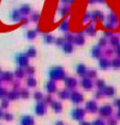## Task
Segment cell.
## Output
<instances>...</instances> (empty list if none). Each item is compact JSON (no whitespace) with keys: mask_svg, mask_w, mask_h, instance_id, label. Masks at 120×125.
<instances>
[{"mask_svg":"<svg viewBox=\"0 0 120 125\" xmlns=\"http://www.w3.org/2000/svg\"><path fill=\"white\" fill-rule=\"evenodd\" d=\"M118 117H120V109H119V111H118Z\"/></svg>","mask_w":120,"mask_h":125,"instance_id":"59","label":"cell"},{"mask_svg":"<svg viewBox=\"0 0 120 125\" xmlns=\"http://www.w3.org/2000/svg\"><path fill=\"white\" fill-rule=\"evenodd\" d=\"M67 29H68V21H63V23L61 24V30L67 31Z\"/></svg>","mask_w":120,"mask_h":125,"instance_id":"38","label":"cell"},{"mask_svg":"<svg viewBox=\"0 0 120 125\" xmlns=\"http://www.w3.org/2000/svg\"><path fill=\"white\" fill-rule=\"evenodd\" d=\"M115 104L120 109V99H119V100H116V101H115Z\"/></svg>","mask_w":120,"mask_h":125,"instance_id":"52","label":"cell"},{"mask_svg":"<svg viewBox=\"0 0 120 125\" xmlns=\"http://www.w3.org/2000/svg\"><path fill=\"white\" fill-rule=\"evenodd\" d=\"M0 72H1V69H0Z\"/></svg>","mask_w":120,"mask_h":125,"instance_id":"61","label":"cell"},{"mask_svg":"<svg viewBox=\"0 0 120 125\" xmlns=\"http://www.w3.org/2000/svg\"><path fill=\"white\" fill-rule=\"evenodd\" d=\"M35 37H36L35 30H29L26 32V39H29V40H33V39H35Z\"/></svg>","mask_w":120,"mask_h":125,"instance_id":"25","label":"cell"},{"mask_svg":"<svg viewBox=\"0 0 120 125\" xmlns=\"http://www.w3.org/2000/svg\"><path fill=\"white\" fill-rule=\"evenodd\" d=\"M5 94H6V91H5V89H2V87L0 86V99H1V97H3V96H5Z\"/></svg>","mask_w":120,"mask_h":125,"instance_id":"47","label":"cell"},{"mask_svg":"<svg viewBox=\"0 0 120 125\" xmlns=\"http://www.w3.org/2000/svg\"><path fill=\"white\" fill-rule=\"evenodd\" d=\"M97 86L99 87V90H100V89H104L105 87V82L103 80H98L97 81Z\"/></svg>","mask_w":120,"mask_h":125,"instance_id":"42","label":"cell"},{"mask_svg":"<svg viewBox=\"0 0 120 125\" xmlns=\"http://www.w3.org/2000/svg\"><path fill=\"white\" fill-rule=\"evenodd\" d=\"M16 60H17V62H18V64L20 65V68H23V66L28 65L29 58L26 57V53H19V54L16 57Z\"/></svg>","mask_w":120,"mask_h":125,"instance_id":"2","label":"cell"},{"mask_svg":"<svg viewBox=\"0 0 120 125\" xmlns=\"http://www.w3.org/2000/svg\"><path fill=\"white\" fill-rule=\"evenodd\" d=\"M116 120L115 118H109V121H108V125H116Z\"/></svg>","mask_w":120,"mask_h":125,"instance_id":"48","label":"cell"},{"mask_svg":"<svg viewBox=\"0 0 120 125\" xmlns=\"http://www.w3.org/2000/svg\"><path fill=\"white\" fill-rule=\"evenodd\" d=\"M92 54L94 55L95 58H99L101 54V51H100V48L97 47V45H95V47L92 48Z\"/></svg>","mask_w":120,"mask_h":125,"instance_id":"20","label":"cell"},{"mask_svg":"<svg viewBox=\"0 0 120 125\" xmlns=\"http://www.w3.org/2000/svg\"><path fill=\"white\" fill-rule=\"evenodd\" d=\"M31 19L34 22H38L39 19H40V13H39V12H34V13L32 14V17H31Z\"/></svg>","mask_w":120,"mask_h":125,"instance_id":"34","label":"cell"},{"mask_svg":"<svg viewBox=\"0 0 120 125\" xmlns=\"http://www.w3.org/2000/svg\"><path fill=\"white\" fill-rule=\"evenodd\" d=\"M79 125H90V124L89 123H87V122H80Z\"/></svg>","mask_w":120,"mask_h":125,"instance_id":"54","label":"cell"},{"mask_svg":"<svg viewBox=\"0 0 120 125\" xmlns=\"http://www.w3.org/2000/svg\"><path fill=\"white\" fill-rule=\"evenodd\" d=\"M86 32H87L88 34L94 35V34H95V28H94L93 26H88L87 29H86Z\"/></svg>","mask_w":120,"mask_h":125,"instance_id":"35","label":"cell"},{"mask_svg":"<svg viewBox=\"0 0 120 125\" xmlns=\"http://www.w3.org/2000/svg\"><path fill=\"white\" fill-rule=\"evenodd\" d=\"M106 28L107 29H113V24L112 23H110V22H108V23H106Z\"/></svg>","mask_w":120,"mask_h":125,"instance_id":"50","label":"cell"},{"mask_svg":"<svg viewBox=\"0 0 120 125\" xmlns=\"http://www.w3.org/2000/svg\"><path fill=\"white\" fill-rule=\"evenodd\" d=\"M85 115V110L80 109V107H75L72 111V117L75 120H82Z\"/></svg>","mask_w":120,"mask_h":125,"instance_id":"3","label":"cell"},{"mask_svg":"<svg viewBox=\"0 0 120 125\" xmlns=\"http://www.w3.org/2000/svg\"><path fill=\"white\" fill-rule=\"evenodd\" d=\"M88 75L92 76V78H96L97 73L95 72V70H92V71H89V72H88Z\"/></svg>","mask_w":120,"mask_h":125,"instance_id":"46","label":"cell"},{"mask_svg":"<svg viewBox=\"0 0 120 125\" xmlns=\"http://www.w3.org/2000/svg\"><path fill=\"white\" fill-rule=\"evenodd\" d=\"M80 84H82L83 87H85L86 90H89V89H92V86H93V82L89 78L83 79V80L80 81Z\"/></svg>","mask_w":120,"mask_h":125,"instance_id":"9","label":"cell"},{"mask_svg":"<svg viewBox=\"0 0 120 125\" xmlns=\"http://www.w3.org/2000/svg\"><path fill=\"white\" fill-rule=\"evenodd\" d=\"M2 117L5 118L6 121H11L12 118H13V115H12V114H10V113H3L2 114Z\"/></svg>","mask_w":120,"mask_h":125,"instance_id":"36","label":"cell"},{"mask_svg":"<svg viewBox=\"0 0 120 125\" xmlns=\"http://www.w3.org/2000/svg\"><path fill=\"white\" fill-rule=\"evenodd\" d=\"M34 97H35V100H42V97H43V94L41 92H39V91H36L35 93H34Z\"/></svg>","mask_w":120,"mask_h":125,"instance_id":"41","label":"cell"},{"mask_svg":"<svg viewBox=\"0 0 120 125\" xmlns=\"http://www.w3.org/2000/svg\"><path fill=\"white\" fill-rule=\"evenodd\" d=\"M12 78H13V74L11 72H3L2 75H1V79L5 81H11Z\"/></svg>","mask_w":120,"mask_h":125,"instance_id":"23","label":"cell"},{"mask_svg":"<svg viewBox=\"0 0 120 125\" xmlns=\"http://www.w3.org/2000/svg\"><path fill=\"white\" fill-rule=\"evenodd\" d=\"M49 75H50V78L52 79V81L64 79V76H65L64 69L62 68V66H54V68H52L51 70H50Z\"/></svg>","mask_w":120,"mask_h":125,"instance_id":"1","label":"cell"},{"mask_svg":"<svg viewBox=\"0 0 120 125\" xmlns=\"http://www.w3.org/2000/svg\"><path fill=\"white\" fill-rule=\"evenodd\" d=\"M101 91H103V94L110 95V96L115 94V89L112 86H105L104 89H101Z\"/></svg>","mask_w":120,"mask_h":125,"instance_id":"15","label":"cell"},{"mask_svg":"<svg viewBox=\"0 0 120 125\" xmlns=\"http://www.w3.org/2000/svg\"><path fill=\"white\" fill-rule=\"evenodd\" d=\"M19 96L23 97V99H28L29 97V92L26 90H21L20 91V93H19Z\"/></svg>","mask_w":120,"mask_h":125,"instance_id":"33","label":"cell"},{"mask_svg":"<svg viewBox=\"0 0 120 125\" xmlns=\"http://www.w3.org/2000/svg\"><path fill=\"white\" fill-rule=\"evenodd\" d=\"M52 100H51V96H46V99H45V102H51Z\"/></svg>","mask_w":120,"mask_h":125,"instance_id":"55","label":"cell"},{"mask_svg":"<svg viewBox=\"0 0 120 125\" xmlns=\"http://www.w3.org/2000/svg\"><path fill=\"white\" fill-rule=\"evenodd\" d=\"M110 64L113 66V68H119V66H120V59L116 58V59H113L112 61L110 62Z\"/></svg>","mask_w":120,"mask_h":125,"instance_id":"32","label":"cell"},{"mask_svg":"<svg viewBox=\"0 0 120 125\" xmlns=\"http://www.w3.org/2000/svg\"><path fill=\"white\" fill-rule=\"evenodd\" d=\"M86 110L89 112H95L97 110V104L96 102L94 101V100H90V101H88L87 103H86Z\"/></svg>","mask_w":120,"mask_h":125,"instance_id":"10","label":"cell"},{"mask_svg":"<svg viewBox=\"0 0 120 125\" xmlns=\"http://www.w3.org/2000/svg\"><path fill=\"white\" fill-rule=\"evenodd\" d=\"M36 55V50L34 47H30L28 49V51H26V57H30V58H34Z\"/></svg>","mask_w":120,"mask_h":125,"instance_id":"22","label":"cell"},{"mask_svg":"<svg viewBox=\"0 0 120 125\" xmlns=\"http://www.w3.org/2000/svg\"><path fill=\"white\" fill-rule=\"evenodd\" d=\"M67 12H68V7H63L60 9V14L61 16H65Z\"/></svg>","mask_w":120,"mask_h":125,"instance_id":"39","label":"cell"},{"mask_svg":"<svg viewBox=\"0 0 120 125\" xmlns=\"http://www.w3.org/2000/svg\"><path fill=\"white\" fill-rule=\"evenodd\" d=\"M96 2H101V3H104V2H105V0H96Z\"/></svg>","mask_w":120,"mask_h":125,"instance_id":"56","label":"cell"},{"mask_svg":"<svg viewBox=\"0 0 120 125\" xmlns=\"http://www.w3.org/2000/svg\"><path fill=\"white\" fill-rule=\"evenodd\" d=\"M116 51H117V54H118V55H119V57H120V44H119V45H118V47H117V50H116Z\"/></svg>","mask_w":120,"mask_h":125,"instance_id":"53","label":"cell"},{"mask_svg":"<svg viewBox=\"0 0 120 125\" xmlns=\"http://www.w3.org/2000/svg\"><path fill=\"white\" fill-rule=\"evenodd\" d=\"M111 112H112V109H111L110 105H104L99 109V114L103 116H109Z\"/></svg>","mask_w":120,"mask_h":125,"instance_id":"4","label":"cell"},{"mask_svg":"<svg viewBox=\"0 0 120 125\" xmlns=\"http://www.w3.org/2000/svg\"><path fill=\"white\" fill-rule=\"evenodd\" d=\"M26 72H28L29 74H33L34 73V68H33V66H28V68H26Z\"/></svg>","mask_w":120,"mask_h":125,"instance_id":"45","label":"cell"},{"mask_svg":"<svg viewBox=\"0 0 120 125\" xmlns=\"http://www.w3.org/2000/svg\"><path fill=\"white\" fill-rule=\"evenodd\" d=\"M92 19L94 20H97V19H100V20H104V13L101 11H98V10H96V11H93L92 12Z\"/></svg>","mask_w":120,"mask_h":125,"instance_id":"14","label":"cell"},{"mask_svg":"<svg viewBox=\"0 0 120 125\" xmlns=\"http://www.w3.org/2000/svg\"><path fill=\"white\" fill-rule=\"evenodd\" d=\"M43 40H44V42H46V43L53 42V35L50 34V33H45V34L43 35Z\"/></svg>","mask_w":120,"mask_h":125,"instance_id":"27","label":"cell"},{"mask_svg":"<svg viewBox=\"0 0 120 125\" xmlns=\"http://www.w3.org/2000/svg\"><path fill=\"white\" fill-rule=\"evenodd\" d=\"M92 125H105V122L103 120H100V118H98V120H95Z\"/></svg>","mask_w":120,"mask_h":125,"instance_id":"40","label":"cell"},{"mask_svg":"<svg viewBox=\"0 0 120 125\" xmlns=\"http://www.w3.org/2000/svg\"><path fill=\"white\" fill-rule=\"evenodd\" d=\"M2 114H3V113H2V112H1V110H0V118L2 117Z\"/></svg>","mask_w":120,"mask_h":125,"instance_id":"58","label":"cell"},{"mask_svg":"<svg viewBox=\"0 0 120 125\" xmlns=\"http://www.w3.org/2000/svg\"><path fill=\"white\" fill-rule=\"evenodd\" d=\"M59 96L61 99H67V97H69V92L67 90H63L59 93Z\"/></svg>","mask_w":120,"mask_h":125,"instance_id":"30","label":"cell"},{"mask_svg":"<svg viewBox=\"0 0 120 125\" xmlns=\"http://www.w3.org/2000/svg\"><path fill=\"white\" fill-rule=\"evenodd\" d=\"M0 82H1V79H0Z\"/></svg>","mask_w":120,"mask_h":125,"instance_id":"60","label":"cell"},{"mask_svg":"<svg viewBox=\"0 0 120 125\" xmlns=\"http://www.w3.org/2000/svg\"><path fill=\"white\" fill-rule=\"evenodd\" d=\"M20 122H21V125H33L34 120L30 115H23L21 117V120H20Z\"/></svg>","mask_w":120,"mask_h":125,"instance_id":"6","label":"cell"},{"mask_svg":"<svg viewBox=\"0 0 120 125\" xmlns=\"http://www.w3.org/2000/svg\"><path fill=\"white\" fill-rule=\"evenodd\" d=\"M110 43L112 45H119V37H116V35H111L110 38Z\"/></svg>","mask_w":120,"mask_h":125,"instance_id":"29","label":"cell"},{"mask_svg":"<svg viewBox=\"0 0 120 125\" xmlns=\"http://www.w3.org/2000/svg\"><path fill=\"white\" fill-rule=\"evenodd\" d=\"M26 83H28V85L30 87H34V86H35V84H36V81H35V79H34V78L30 76V78L28 79V81H26Z\"/></svg>","mask_w":120,"mask_h":125,"instance_id":"31","label":"cell"},{"mask_svg":"<svg viewBox=\"0 0 120 125\" xmlns=\"http://www.w3.org/2000/svg\"><path fill=\"white\" fill-rule=\"evenodd\" d=\"M64 39H65V40H67L68 42H71V41H73L74 37H72V34H66L65 37H64Z\"/></svg>","mask_w":120,"mask_h":125,"instance_id":"44","label":"cell"},{"mask_svg":"<svg viewBox=\"0 0 120 125\" xmlns=\"http://www.w3.org/2000/svg\"><path fill=\"white\" fill-rule=\"evenodd\" d=\"M71 97L74 103H80V102L83 101V95L80 94L79 92H77V91H74V92L72 93Z\"/></svg>","mask_w":120,"mask_h":125,"instance_id":"8","label":"cell"},{"mask_svg":"<svg viewBox=\"0 0 120 125\" xmlns=\"http://www.w3.org/2000/svg\"><path fill=\"white\" fill-rule=\"evenodd\" d=\"M8 105H9V100L3 99L2 101H1V107H2V109H7Z\"/></svg>","mask_w":120,"mask_h":125,"instance_id":"37","label":"cell"},{"mask_svg":"<svg viewBox=\"0 0 120 125\" xmlns=\"http://www.w3.org/2000/svg\"><path fill=\"white\" fill-rule=\"evenodd\" d=\"M10 17H11V19L13 20V21H16V22L21 21V20L23 19V18H22V14L20 13L19 10H17V9L12 10V11L10 12Z\"/></svg>","mask_w":120,"mask_h":125,"instance_id":"5","label":"cell"},{"mask_svg":"<svg viewBox=\"0 0 120 125\" xmlns=\"http://www.w3.org/2000/svg\"><path fill=\"white\" fill-rule=\"evenodd\" d=\"M73 41L76 43V44H78V45L83 44V43H84V41H85V39H84V35H83L82 33H78L77 35H75V37H74Z\"/></svg>","mask_w":120,"mask_h":125,"instance_id":"16","label":"cell"},{"mask_svg":"<svg viewBox=\"0 0 120 125\" xmlns=\"http://www.w3.org/2000/svg\"><path fill=\"white\" fill-rule=\"evenodd\" d=\"M64 42H65V39H64V38H57L56 40H55V43H56V44H59V45H62Z\"/></svg>","mask_w":120,"mask_h":125,"instance_id":"43","label":"cell"},{"mask_svg":"<svg viewBox=\"0 0 120 125\" xmlns=\"http://www.w3.org/2000/svg\"><path fill=\"white\" fill-rule=\"evenodd\" d=\"M99 45H106V39L101 38L100 40H99Z\"/></svg>","mask_w":120,"mask_h":125,"instance_id":"49","label":"cell"},{"mask_svg":"<svg viewBox=\"0 0 120 125\" xmlns=\"http://www.w3.org/2000/svg\"><path fill=\"white\" fill-rule=\"evenodd\" d=\"M108 20H109V22L110 23H115V22H117L118 21V19H117V16H116L115 13H113L112 11L109 13V16H108Z\"/></svg>","mask_w":120,"mask_h":125,"instance_id":"28","label":"cell"},{"mask_svg":"<svg viewBox=\"0 0 120 125\" xmlns=\"http://www.w3.org/2000/svg\"><path fill=\"white\" fill-rule=\"evenodd\" d=\"M52 107H53V110H54L55 112H61L62 111V104L60 103V102H52Z\"/></svg>","mask_w":120,"mask_h":125,"instance_id":"24","label":"cell"},{"mask_svg":"<svg viewBox=\"0 0 120 125\" xmlns=\"http://www.w3.org/2000/svg\"><path fill=\"white\" fill-rule=\"evenodd\" d=\"M45 87H46V90L49 91L50 93H53L56 91V84L54 83V81H49V82L45 84Z\"/></svg>","mask_w":120,"mask_h":125,"instance_id":"12","label":"cell"},{"mask_svg":"<svg viewBox=\"0 0 120 125\" xmlns=\"http://www.w3.org/2000/svg\"><path fill=\"white\" fill-rule=\"evenodd\" d=\"M62 47H63V50L66 53H69V52L73 51V44H72L71 42H64L63 44H62Z\"/></svg>","mask_w":120,"mask_h":125,"instance_id":"18","label":"cell"},{"mask_svg":"<svg viewBox=\"0 0 120 125\" xmlns=\"http://www.w3.org/2000/svg\"><path fill=\"white\" fill-rule=\"evenodd\" d=\"M45 110H46V106L43 102H39L35 106V113L39 115H43L45 113Z\"/></svg>","mask_w":120,"mask_h":125,"instance_id":"7","label":"cell"},{"mask_svg":"<svg viewBox=\"0 0 120 125\" xmlns=\"http://www.w3.org/2000/svg\"><path fill=\"white\" fill-rule=\"evenodd\" d=\"M56 125H63V122H61V121H59V122H56Z\"/></svg>","mask_w":120,"mask_h":125,"instance_id":"57","label":"cell"},{"mask_svg":"<svg viewBox=\"0 0 120 125\" xmlns=\"http://www.w3.org/2000/svg\"><path fill=\"white\" fill-rule=\"evenodd\" d=\"M109 65H110V62H109V60L105 59V58H103V59L99 60V66H100L101 69H107Z\"/></svg>","mask_w":120,"mask_h":125,"instance_id":"19","label":"cell"},{"mask_svg":"<svg viewBox=\"0 0 120 125\" xmlns=\"http://www.w3.org/2000/svg\"><path fill=\"white\" fill-rule=\"evenodd\" d=\"M62 3H64V5H68V3L71 2V0H61Z\"/></svg>","mask_w":120,"mask_h":125,"instance_id":"51","label":"cell"},{"mask_svg":"<svg viewBox=\"0 0 120 125\" xmlns=\"http://www.w3.org/2000/svg\"><path fill=\"white\" fill-rule=\"evenodd\" d=\"M14 75L17 76V78H23V75H24V70L22 68H18L16 70V72H14Z\"/></svg>","mask_w":120,"mask_h":125,"instance_id":"26","label":"cell"},{"mask_svg":"<svg viewBox=\"0 0 120 125\" xmlns=\"http://www.w3.org/2000/svg\"><path fill=\"white\" fill-rule=\"evenodd\" d=\"M76 71L79 75H84V74L87 73V69H86V65L83 63H79L77 66H76Z\"/></svg>","mask_w":120,"mask_h":125,"instance_id":"13","label":"cell"},{"mask_svg":"<svg viewBox=\"0 0 120 125\" xmlns=\"http://www.w3.org/2000/svg\"><path fill=\"white\" fill-rule=\"evenodd\" d=\"M19 11H20L21 14L26 16V14H29L31 12V7L29 5H23V6H21V8L19 9Z\"/></svg>","mask_w":120,"mask_h":125,"instance_id":"17","label":"cell"},{"mask_svg":"<svg viewBox=\"0 0 120 125\" xmlns=\"http://www.w3.org/2000/svg\"><path fill=\"white\" fill-rule=\"evenodd\" d=\"M64 81H65V84H66V86H67L68 89H72V87L76 86V84H77L76 80L75 79H73V78H65L64 79Z\"/></svg>","mask_w":120,"mask_h":125,"instance_id":"11","label":"cell"},{"mask_svg":"<svg viewBox=\"0 0 120 125\" xmlns=\"http://www.w3.org/2000/svg\"><path fill=\"white\" fill-rule=\"evenodd\" d=\"M7 96H8V100H16L19 97V92L17 91H10V92L7 93Z\"/></svg>","mask_w":120,"mask_h":125,"instance_id":"21","label":"cell"}]
</instances>
